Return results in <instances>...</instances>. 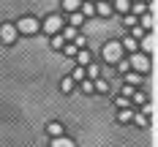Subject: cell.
<instances>
[{
  "instance_id": "cell-1",
  "label": "cell",
  "mask_w": 158,
  "mask_h": 147,
  "mask_svg": "<svg viewBox=\"0 0 158 147\" xmlns=\"http://www.w3.org/2000/svg\"><path fill=\"white\" fill-rule=\"evenodd\" d=\"M128 65H131V71H136V74H147V71H150V55H147V52H134L131 60H128Z\"/></svg>"
},
{
  "instance_id": "cell-2",
  "label": "cell",
  "mask_w": 158,
  "mask_h": 147,
  "mask_svg": "<svg viewBox=\"0 0 158 147\" xmlns=\"http://www.w3.org/2000/svg\"><path fill=\"white\" fill-rule=\"evenodd\" d=\"M14 27H16V33H25V35H33V33L41 30V25H38V19H35V16H22Z\"/></svg>"
},
{
  "instance_id": "cell-3",
  "label": "cell",
  "mask_w": 158,
  "mask_h": 147,
  "mask_svg": "<svg viewBox=\"0 0 158 147\" xmlns=\"http://www.w3.org/2000/svg\"><path fill=\"white\" fill-rule=\"evenodd\" d=\"M104 60L109 65H114L117 60H123V47H120V41H112V44L104 47Z\"/></svg>"
},
{
  "instance_id": "cell-4",
  "label": "cell",
  "mask_w": 158,
  "mask_h": 147,
  "mask_svg": "<svg viewBox=\"0 0 158 147\" xmlns=\"http://www.w3.org/2000/svg\"><path fill=\"white\" fill-rule=\"evenodd\" d=\"M41 30L44 33H49V35H55V33H60L63 30V16H47V19H44V25H41Z\"/></svg>"
},
{
  "instance_id": "cell-5",
  "label": "cell",
  "mask_w": 158,
  "mask_h": 147,
  "mask_svg": "<svg viewBox=\"0 0 158 147\" xmlns=\"http://www.w3.org/2000/svg\"><path fill=\"white\" fill-rule=\"evenodd\" d=\"M0 41H3V44H14L16 41V27L14 25H8V22L0 25Z\"/></svg>"
},
{
  "instance_id": "cell-6",
  "label": "cell",
  "mask_w": 158,
  "mask_h": 147,
  "mask_svg": "<svg viewBox=\"0 0 158 147\" xmlns=\"http://www.w3.org/2000/svg\"><path fill=\"white\" fill-rule=\"evenodd\" d=\"M52 147H77L74 145V139H68V136H52Z\"/></svg>"
},
{
  "instance_id": "cell-7",
  "label": "cell",
  "mask_w": 158,
  "mask_h": 147,
  "mask_svg": "<svg viewBox=\"0 0 158 147\" xmlns=\"http://www.w3.org/2000/svg\"><path fill=\"white\" fill-rule=\"evenodd\" d=\"M82 22H85V16H82V11H71V16H68V25L71 27H82Z\"/></svg>"
},
{
  "instance_id": "cell-8",
  "label": "cell",
  "mask_w": 158,
  "mask_h": 147,
  "mask_svg": "<svg viewBox=\"0 0 158 147\" xmlns=\"http://www.w3.org/2000/svg\"><path fill=\"white\" fill-rule=\"evenodd\" d=\"M74 57H77V63H79V65H87V63H90V52H87L85 47L77 49V55H74Z\"/></svg>"
},
{
  "instance_id": "cell-9",
  "label": "cell",
  "mask_w": 158,
  "mask_h": 147,
  "mask_svg": "<svg viewBox=\"0 0 158 147\" xmlns=\"http://www.w3.org/2000/svg\"><path fill=\"white\" fill-rule=\"evenodd\" d=\"M139 79H142V74H136V71H131V68L126 71V84H134V87H136Z\"/></svg>"
},
{
  "instance_id": "cell-10",
  "label": "cell",
  "mask_w": 158,
  "mask_h": 147,
  "mask_svg": "<svg viewBox=\"0 0 158 147\" xmlns=\"http://www.w3.org/2000/svg\"><path fill=\"white\" fill-rule=\"evenodd\" d=\"M79 11H82V16H93L95 14V6L87 0V3H79Z\"/></svg>"
},
{
  "instance_id": "cell-11",
  "label": "cell",
  "mask_w": 158,
  "mask_h": 147,
  "mask_svg": "<svg viewBox=\"0 0 158 147\" xmlns=\"http://www.w3.org/2000/svg\"><path fill=\"white\" fill-rule=\"evenodd\" d=\"M95 14H98V16H109V14H112V6H109V3H104V0H101V3L95 6Z\"/></svg>"
},
{
  "instance_id": "cell-12",
  "label": "cell",
  "mask_w": 158,
  "mask_h": 147,
  "mask_svg": "<svg viewBox=\"0 0 158 147\" xmlns=\"http://www.w3.org/2000/svg\"><path fill=\"white\" fill-rule=\"evenodd\" d=\"M79 3L82 0H63V11H68V14L71 11H79Z\"/></svg>"
},
{
  "instance_id": "cell-13",
  "label": "cell",
  "mask_w": 158,
  "mask_h": 147,
  "mask_svg": "<svg viewBox=\"0 0 158 147\" xmlns=\"http://www.w3.org/2000/svg\"><path fill=\"white\" fill-rule=\"evenodd\" d=\"M120 47H123V49H128V52H136L139 41H136V38H126V41H120Z\"/></svg>"
},
{
  "instance_id": "cell-14",
  "label": "cell",
  "mask_w": 158,
  "mask_h": 147,
  "mask_svg": "<svg viewBox=\"0 0 158 147\" xmlns=\"http://www.w3.org/2000/svg\"><path fill=\"white\" fill-rule=\"evenodd\" d=\"M47 133H49V136H60V133H63V125H60V123H49Z\"/></svg>"
},
{
  "instance_id": "cell-15",
  "label": "cell",
  "mask_w": 158,
  "mask_h": 147,
  "mask_svg": "<svg viewBox=\"0 0 158 147\" xmlns=\"http://www.w3.org/2000/svg\"><path fill=\"white\" fill-rule=\"evenodd\" d=\"M117 120H120V123H131V120H134V112H131V109H120V114H117Z\"/></svg>"
},
{
  "instance_id": "cell-16",
  "label": "cell",
  "mask_w": 158,
  "mask_h": 147,
  "mask_svg": "<svg viewBox=\"0 0 158 147\" xmlns=\"http://www.w3.org/2000/svg\"><path fill=\"white\" fill-rule=\"evenodd\" d=\"M93 87L98 93H109V82H104V79H93Z\"/></svg>"
},
{
  "instance_id": "cell-17",
  "label": "cell",
  "mask_w": 158,
  "mask_h": 147,
  "mask_svg": "<svg viewBox=\"0 0 158 147\" xmlns=\"http://www.w3.org/2000/svg\"><path fill=\"white\" fill-rule=\"evenodd\" d=\"M63 44H65V38L60 33H55V35H52V49H63Z\"/></svg>"
},
{
  "instance_id": "cell-18",
  "label": "cell",
  "mask_w": 158,
  "mask_h": 147,
  "mask_svg": "<svg viewBox=\"0 0 158 147\" xmlns=\"http://www.w3.org/2000/svg\"><path fill=\"white\" fill-rule=\"evenodd\" d=\"M82 93H87V96H90V93H95V87H93V79H87V76L82 79Z\"/></svg>"
},
{
  "instance_id": "cell-19",
  "label": "cell",
  "mask_w": 158,
  "mask_h": 147,
  "mask_svg": "<svg viewBox=\"0 0 158 147\" xmlns=\"http://www.w3.org/2000/svg\"><path fill=\"white\" fill-rule=\"evenodd\" d=\"M142 30H153V16L147 14V11L142 14Z\"/></svg>"
},
{
  "instance_id": "cell-20",
  "label": "cell",
  "mask_w": 158,
  "mask_h": 147,
  "mask_svg": "<svg viewBox=\"0 0 158 147\" xmlns=\"http://www.w3.org/2000/svg\"><path fill=\"white\" fill-rule=\"evenodd\" d=\"M60 90H63V93H71V90H74V79H71V76H65V79L60 82Z\"/></svg>"
},
{
  "instance_id": "cell-21",
  "label": "cell",
  "mask_w": 158,
  "mask_h": 147,
  "mask_svg": "<svg viewBox=\"0 0 158 147\" xmlns=\"http://www.w3.org/2000/svg\"><path fill=\"white\" fill-rule=\"evenodd\" d=\"M77 35H79V30H77V27H65V30H63V38H65V41H74Z\"/></svg>"
},
{
  "instance_id": "cell-22",
  "label": "cell",
  "mask_w": 158,
  "mask_h": 147,
  "mask_svg": "<svg viewBox=\"0 0 158 147\" xmlns=\"http://www.w3.org/2000/svg\"><path fill=\"white\" fill-rule=\"evenodd\" d=\"M71 79H74V82H82V79H85V65H77V68H74V74H71Z\"/></svg>"
},
{
  "instance_id": "cell-23",
  "label": "cell",
  "mask_w": 158,
  "mask_h": 147,
  "mask_svg": "<svg viewBox=\"0 0 158 147\" xmlns=\"http://www.w3.org/2000/svg\"><path fill=\"white\" fill-rule=\"evenodd\" d=\"M114 104H117L120 109H126V106H131V98H128V96H117V98H114Z\"/></svg>"
},
{
  "instance_id": "cell-24",
  "label": "cell",
  "mask_w": 158,
  "mask_h": 147,
  "mask_svg": "<svg viewBox=\"0 0 158 147\" xmlns=\"http://www.w3.org/2000/svg\"><path fill=\"white\" fill-rule=\"evenodd\" d=\"M114 8L117 11H128L131 8V0H114Z\"/></svg>"
},
{
  "instance_id": "cell-25",
  "label": "cell",
  "mask_w": 158,
  "mask_h": 147,
  "mask_svg": "<svg viewBox=\"0 0 158 147\" xmlns=\"http://www.w3.org/2000/svg\"><path fill=\"white\" fill-rule=\"evenodd\" d=\"M144 11H147V6H144L142 0H136V6H134V16H142Z\"/></svg>"
},
{
  "instance_id": "cell-26",
  "label": "cell",
  "mask_w": 158,
  "mask_h": 147,
  "mask_svg": "<svg viewBox=\"0 0 158 147\" xmlns=\"http://www.w3.org/2000/svg\"><path fill=\"white\" fill-rule=\"evenodd\" d=\"M131 96H134L131 104H147V96H144V93H131Z\"/></svg>"
},
{
  "instance_id": "cell-27",
  "label": "cell",
  "mask_w": 158,
  "mask_h": 147,
  "mask_svg": "<svg viewBox=\"0 0 158 147\" xmlns=\"http://www.w3.org/2000/svg\"><path fill=\"white\" fill-rule=\"evenodd\" d=\"M134 123H136L139 128H144V125H147V117H144V114H134Z\"/></svg>"
},
{
  "instance_id": "cell-28",
  "label": "cell",
  "mask_w": 158,
  "mask_h": 147,
  "mask_svg": "<svg viewBox=\"0 0 158 147\" xmlns=\"http://www.w3.org/2000/svg\"><path fill=\"white\" fill-rule=\"evenodd\" d=\"M131 38H136V41H139V38H144V30H142V27H136V25H134V35H131Z\"/></svg>"
},
{
  "instance_id": "cell-29",
  "label": "cell",
  "mask_w": 158,
  "mask_h": 147,
  "mask_svg": "<svg viewBox=\"0 0 158 147\" xmlns=\"http://www.w3.org/2000/svg\"><path fill=\"white\" fill-rule=\"evenodd\" d=\"M114 65H117V68H120V71H123V74H126L128 68H131V65H128V60H117V63H114Z\"/></svg>"
},
{
  "instance_id": "cell-30",
  "label": "cell",
  "mask_w": 158,
  "mask_h": 147,
  "mask_svg": "<svg viewBox=\"0 0 158 147\" xmlns=\"http://www.w3.org/2000/svg\"><path fill=\"white\" fill-rule=\"evenodd\" d=\"M126 25H128V27H134V25H136V16H134V14L126 16Z\"/></svg>"
},
{
  "instance_id": "cell-31",
  "label": "cell",
  "mask_w": 158,
  "mask_h": 147,
  "mask_svg": "<svg viewBox=\"0 0 158 147\" xmlns=\"http://www.w3.org/2000/svg\"><path fill=\"white\" fill-rule=\"evenodd\" d=\"M131 93H134V84H126V87H123V96L131 98Z\"/></svg>"
},
{
  "instance_id": "cell-32",
  "label": "cell",
  "mask_w": 158,
  "mask_h": 147,
  "mask_svg": "<svg viewBox=\"0 0 158 147\" xmlns=\"http://www.w3.org/2000/svg\"><path fill=\"white\" fill-rule=\"evenodd\" d=\"M104 3H109V0H104Z\"/></svg>"
},
{
  "instance_id": "cell-33",
  "label": "cell",
  "mask_w": 158,
  "mask_h": 147,
  "mask_svg": "<svg viewBox=\"0 0 158 147\" xmlns=\"http://www.w3.org/2000/svg\"><path fill=\"white\" fill-rule=\"evenodd\" d=\"M134 3H136V0H134Z\"/></svg>"
},
{
  "instance_id": "cell-34",
  "label": "cell",
  "mask_w": 158,
  "mask_h": 147,
  "mask_svg": "<svg viewBox=\"0 0 158 147\" xmlns=\"http://www.w3.org/2000/svg\"><path fill=\"white\" fill-rule=\"evenodd\" d=\"M90 3H93V0H90Z\"/></svg>"
}]
</instances>
